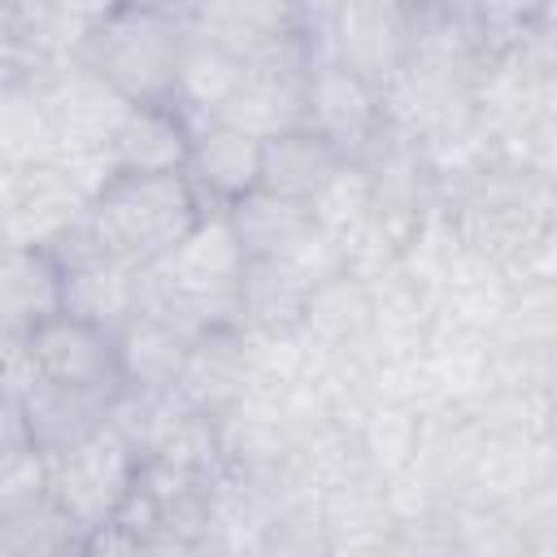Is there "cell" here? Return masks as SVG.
I'll return each mask as SVG.
<instances>
[{
  "label": "cell",
  "mask_w": 557,
  "mask_h": 557,
  "mask_svg": "<svg viewBox=\"0 0 557 557\" xmlns=\"http://www.w3.org/2000/svg\"><path fill=\"white\" fill-rule=\"evenodd\" d=\"M200 213L183 174H109L87 200L83 222L100 252L148 270L200 222Z\"/></svg>",
  "instance_id": "6da1fadb"
},
{
  "label": "cell",
  "mask_w": 557,
  "mask_h": 557,
  "mask_svg": "<svg viewBox=\"0 0 557 557\" xmlns=\"http://www.w3.org/2000/svg\"><path fill=\"white\" fill-rule=\"evenodd\" d=\"M187 35H191L187 17L165 13V9H139V4L122 0L104 22H96L83 35L78 61L91 74H100L131 104L170 100Z\"/></svg>",
  "instance_id": "7a4b0ae2"
},
{
  "label": "cell",
  "mask_w": 557,
  "mask_h": 557,
  "mask_svg": "<svg viewBox=\"0 0 557 557\" xmlns=\"http://www.w3.org/2000/svg\"><path fill=\"white\" fill-rule=\"evenodd\" d=\"M48 461H52V500L87 535L113 518V509L122 505L144 457L117 426L104 422L96 435H87L83 444L65 448Z\"/></svg>",
  "instance_id": "3957f363"
},
{
  "label": "cell",
  "mask_w": 557,
  "mask_h": 557,
  "mask_svg": "<svg viewBox=\"0 0 557 557\" xmlns=\"http://www.w3.org/2000/svg\"><path fill=\"white\" fill-rule=\"evenodd\" d=\"M39 100L48 113L52 131V157H87V152H109L113 131L122 113L131 109L126 96H117L100 74H91L83 61L52 65L39 83ZM48 157V161H52Z\"/></svg>",
  "instance_id": "277c9868"
},
{
  "label": "cell",
  "mask_w": 557,
  "mask_h": 557,
  "mask_svg": "<svg viewBox=\"0 0 557 557\" xmlns=\"http://www.w3.org/2000/svg\"><path fill=\"white\" fill-rule=\"evenodd\" d=\"M305 126L326 135L348 161H361L392 122L383 109V91L370 78L335 57H318L305 83Z\"/></svg>",
  "instance_id": "5b68a950"
},
{
  "label": "cell",
  "mask_w": 557,
  "mask_h": 557,
  "mask_svg": "<svg viewBox=\"0 0 557 557\" xmlns=\"http://www.w3.org/2000/svg\"><path fill=\"white\" fill-rule=\"evenodd\" d=\"M248 379H252V335L239 322L205 326L191 335L170 396L183 409H196V413L222 422L244 405Z\"/></svg>",
  "instance_id": "8992f818"
},
{
  "label": "cell",
  "mask_w": 557,
  "mask_h": 557,
  "mask_svg": "<svg viewBox=\"0 0 557 557\" xmlns=\"http://www.w3.org/2000/svg\"><path fill=\"white\" fill-rule=\"evenodd\" d=\"M26 344H30V361H35L39 379L83 387V392H100V396L122 392V366H117L113 331L61 309L48 322H39L26 335Z\"/></svg>",
  "instance_id": "52a82bcc"
},
{
  "label": "cell",
  "mask_w": 557,
  "mask_h": 557,
  "mask_svg": "<svg viewBox=\"0 0 557 557\" xmlns=\"http://www.w3.org/2000/svg\"><path fill=\"white\" fill-rule=\"evenodd\" d=\"M257 174H261V135L222 117L191 126V152H187L183 178L196 191L205 213L235 205L244 191L257 187Z\"/></svg>",
  "instance_id": "ba28073f"
},
{
  "label": "cell",
  "mask_w": 557,
  "mask_h": 557,
  "mask_svg": "<svg viewBox=\"0 0 557 557\" xmlns=\"http://www.w3.org/2000/svg\"><path fill=\"white\" fill-rule=\"evenodd\" d=\"M83 213H87V191L57 161L22 165V174L13 183V196L0 209V235H4V244L48 248Z\"/></svg>",
  "instance_id": "9c48e42d"
},
{
  "label": "cell",
  "mask_w": 557,
  "mask_h": 557,
  "mask_svg": "<svg viewBox=\"0 0 557 557\" xmlns=\"http://www.w3.org/2000/svg\"><path fill=\"white\" fill-rule=\"evenodd\" d=\"M191 335L196 331H187L170 309H161L157 300H139V309L113 331L117 366H122V387L152 392V396L170 392L178 370H183Z\"/></svg>",
  "instance_id": "30bf717a"
},
{
  "label": "cell",
  "mask_w": 557,
  "mask_h": 557,
  "mask_svg": "<svg viewBox=\"0 0 557 557\" xmlns=\"http://www.w3.org/2000/svg\"><path fill=\"white\" fill-rule=\"evenodd\" d=\"M191 152V122L174 100L131 104L113 131V174H183Z\"/></svg>",
  "instance_id": "8fae6325"
},
{
  "label": "cell",
  "mask_w": 557,
  "mask_h": 557,
  "mask_svg": "<svg viewBox=\"0 0 557 557\" xmlns=\"http://www.w3.org/2000/svg\"><path fill=\"white\" fill-rule=\"evenodd\" d=\"M226 222L235 231L244 261H292L318 235L313 209L305 200H292L265 187H252L235 205H226Z\"/></svg>",
  "instance_id": "7c38bea8"
},
{
  "label": "cell",
  "mask_w": 557,
  "mask_h": 557,
  "mask_svg": "<svg viewBox=\"0 0 557 557\" xmlns=\"http://www.w3.org/2000/svg\"><path fill=\"white\" fill-rule=\"evenodd\" d=\"M344 161L348 157L326 135H318L313 126H305V122L300 126H283V131L261 139L257 187L313 205L331 187V178L344 170Z\"/></svg>",
  "instance_id": "4fadbf2b"
},
{
  "label": "cell",
  "mask_w": 557,
  "mask_h": 557,
  "mask_svg": "<svg viewBox=\"0 0 557 557\" xmlns=\"http://www.w3.org/2000/svg\"><path fill=\"white\" fill-rule=\"evenodd\" d=\"M65 278L48 248L9 244L0 252V335H30L61 313Z\"/></svg>",
  "instance_id": "5bb4252c"
},
{
  "label": "cell",
  "mask_w": 557,
  "mask_h": 557,
  "mask_svg": "<svg viewBox=\"0 0 557 557\" xmlns=\"http://www.w3.org/2000/svg\"><path fill=\"white\" fill-rule=\"evenodd\" d=\"M22 405H26V422H30L35 448L48 453V457H57V453L83 444L87 435H96V431L109 422L113 396L35 379V383L22 392Z\"/></svg>",
  "instance_id": "9a60e30c"
},
{
  "label": "cell",
  "mask_w": 557,
  "mask_h": 557,
  "mask_svg": "<svg viewBox=\"0 0 557 557\" xmlns=\"http://www.w3.org/2000/svg\"><path fill=\"white\" fill-rule=\"evenodd\" d=\"M187 26L235 57H252L278 35L300 30V17L292 0H196Z\"/></svg>",
  "instance_id": "2e32d148"
},
{
  "label": "cell",
  "mask_w": 557,
  "mask_h": 557,
  "mask_svg": "<svg viewBox=\"0 0 557 557\" xmlns=\"http://www.w3.org/2000/svg\"><path fill=\"white\" fill-rule=\"evenodd\" d=\"M244 74V57L226 52L222 44L205 39V35H187V48H183V61H178V78H174V104L183 109V117L191 126L209 122L222 113V104L231 100L235 83Z\"/></svg>",
  "instance_id": "e0dca14e"
},
{
  "label": "cell",
  "mask_w": 557,
  "mask_h": 557,
  "mask_svg": "<svg viewBox=\"0 0 557 557\" xmlns=\"http://www.w3.org/2000/svg\"><path fill=\"white\" fill-rule=\"evenodd\" d=\"M52 157V131L39 100V87L0 91V165H39Z\"/></svg>",
  "instance_id": "ac0fdd59"
},
{
  "label": "cell",
  "mask_w": 557,
  "mask_h": 557,
  "mask_svg": "<svg viewBox=\"0 0 557 557\" xmlns=\"http://www.w3.org/2000/svg\"><path fill=\"white\" fill-rule=\"evenodd\" d=\"M0 553L13 557H44V553H83V531L57 500H44L17 518L0 522Z\"/></svg>",
  "instance_id": "d6986e66"
},
{
  "label": "cell",
  "mask_w": 557,
  "mask_h": 557,
  "mask_svg": "<svg viewBox=\"0 0 557 557\" xmlns=\"http://www.w3.org/2000/svg\"><path fill=\"white\" fill-rule=\"evenodd\" d=\"M52 500V461L39 448H26L9 461H0V522L17 518L35 505Z\"/></svg>",
  "instance_id": "ffe728a7"
},
{
  "label": "cell",
  "mask_w": 557,
  "mask_h": 557,
  "mask_svg": "<svg viewBox=\"0 0 557 557\" xmlns=\"http://www.w3.org/2000/svg\"><path fill=\"white\" fill-rule=\"evenodd\" d=\"M35 379H39V374H35L26 335H0V392L22 396Z\"/></svg>",
  "instance_id": "44dd1931"
},
{
  "label": "cell",
  "mask_w": 557,
  "mask_h": 557,
  "mask_svg": "<svg viewBox=\"0 0 557 557\" xmlns=\"http://www.w3.org/2000/svg\"><path fill=\"white\" fill-rule=\"evenodd\" d=\"M26 448H35L30 422H26V405H22V396L0 392V461L17 457V453H26Z\"/></svg>",
  "instance_id": "7402d4cb"
},
{
  "label": "cell",
  "mask_w": 557,
  "mask_h": 557,
  "mask_svg": "<svg viewBox=\"0 0 557 557\" xmlns=\"http://www.w3.org/2000/svg\"><path fill=\"white\" fill-rule=\"evenodd\" d=\"M122 0H52V13L61 22H70L78 35H87L96 22H104Z\"/></svg>",
  "instance_id": "603a6c76"
},
{
  "label": "cell",
  "mask_w": 557,
  "mask_h": 557,
  "mask_svg": "<svg viewBox=\"0 0 557 557\" xmlns=\"http://www.w3.org/2000/svg\"><path fill=\"white\" fill-rule=\"evenodd\" d=\"M126 4H139V9H165V13H178L187 17L196 9V0H126Z\"/></svg>",
  "instance_id": "cb8c5ba5"
},
{
  "label": "cell",
  "mask_w": 557,
  "mask_h": 557,
  "mask_svg": "<svg viewBox=\"0 0 557 557\" xmlns=\"http://www.w3.org/2000/svg\"><path fill=\"white\" fill-rule=\"evenodd\" d=\"M4 248H9V244H4V235H0V252H4Z\"/></svg>",
  "instance_id": "d4e9b609"
}]
</instances>
